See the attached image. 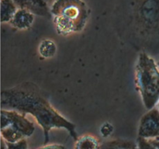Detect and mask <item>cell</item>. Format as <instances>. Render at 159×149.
Wrapping results in <instances>:
<instances>
[{
  "instance_id": "6da1fadb",
  "label": "cell",
  "mask_w": 159,
  "mask_h": 149,
  "mask_svg": "<svg viewBox=\"0 0 159 149\" xmlns=\"http://www.w3.org/2000/svg\"><path fill=\"white\" fill-rule=\"evenodd\" d=\"M1 108L32 115L43 129L45 144L49 141L50 130L53 128H64L75 141L79 138L75 125L62 116L50 104L40 87L32 82H23L2 90Z\"/></svg>"
},
{
  "instance_id": "7a4b0ae2",
  "label": "cell",
  "mask_w": 159,
  "mask_h": 149,
  "mask_svg": "<svg viewBox=\"0 0 159 149\" xmlns=\"http://www.w3.org/2000/svg\"><path fill=\"white\" fill-rule=\"evenodd\" d=\"M57 34L63 36L81 32L89 10L82 0H55L51 9Z\"/></svg>"
},
{
  "instance_id": "3957f363",
  "label": "cell",
  "mask_w": 159,
  "mask_h": 149,
  "mask_svg": "<svg viewBox=\"0 0 159 149\" xmlns=\"http://www.w3.org/2000/svg\"><path fill=\"white\" fill-rule=\"evenodd\" d=\"M157 66L146 53L139 54L135 70V83L144 106L148 110L159 102V71Z\"/></svg>"
},
{
  "instance_id": "277c9868",
  "label": "cell",
  "mask_w": 159,
  "mask_h": 149,
  "mask_svg": "<svg viewBox=\"0 0 159 149\" xmlns=\"http://www.w3.org/2000/svg\"><path fill=\"white\" fill-rule=\"evenodd\" d=\"M25 116L16 110L1 109V127H10L20 132L25 138L30 137L35 130V127L34 123Z\"/></svg>"
},
{
  "instance_id": "5b68a950",
  "label": "cell",
  "mask_w": 159,
  "mask_h": 149,
  "mask_svg": "<svg viewBox=\"0 0 159 149\" xmlns=\"http://www.w3.org/2000/svg\"><path fill=\"white\" fill-rule=\"evenodd\" d=\"M138 137L159 140V110L152 108L141 117Z\"/></svg>"
},
{
  "instance_id": "8992f818",
  "label": "cell",
  "mask_w": 159,
  "mask_h": 149,
  "mask_svg": "<svg viewBox=\"0 0 159 149\" xmlns=\"http://www.w3.org/2000/svg\"><path fill=\"white\" fill-rule=\"evenodd\" d=\"M17 7L26 9L34 15L50 17L51 10L48 6V0H13Z\"/></svg>"
},
{
  "instance_id": "52a82bcc",
  "label": "cell",
  "mask_w": 159,
  "mask_h": 149,
  "mask_svg": "<svg viewBox=\"0 0 159 149\" xmlns=\"http://www.w3.org/2000/svg\"><path fill=\"white\" fill-rule=\"evenodd\" d=\"M34 21V14L26 9H17L16 12L9 23L11 26L18 29H26L32 26Z\"/></svg>"
},
{
  "instance_id": "ba28073f",
  "label": "cell",
  "mask_w": 159,
  "mask_h": 149,
  "mask_svg": "<svg viewBox=\"0 0 159 149\" xmlns=\"http://www.w3.org/2000/svg\"><path fill=\"white\" fill-rule=\"evenodd\" d=\"M17 11L13 0H1V23H9Z\"/></svg>"
},
{
  "instance_id": "9c48e42d",
  "label": "cell",
  "mask_w": 159,
  "mask_h": 149,
  "mask_svg": "<svg viewBox=\"0 0 159 149\" xmlns=\"http://www.w3.org/2000/svg\"><path fill=\"white\" fill-rule=\"evenodd\" d=\"M75 147L77 149H96L99 148V143L95 137L84 135L78 138Z\"/></svg>"
},
{
  "instance_id": "30bf717a",
  "label": "cell",
  "mask_w": 159,
  "mask_h": 149,
  "mask_svg": "<svg viewBox=\"0 0 159 149\" xmlns=\"http://www.w3.org/2000/svg\"><path fill=\"white\" fill-rule=\"evenodd\" d=\"M39 54L44 58L54 57L57 52V47L54 41L51 40H43L40 42L38 47Z\"/></svg>"
},
{
  "instance_id": "8fae6325",
  "label": "cell",
  "mask_w": 159,
  "mask_h": 149,
  "mask_svg": "<svg viewBox=\"0 0 159 149\" xmlns=\"http://www.w3.org/2000/svg\"><path fill=\"white\" fill-rule=\"evenodd\" d=\"M137 145L134 142L124 140H114L107 141L99 146V148L107 149H124V148H137Z\"/></svg>"
},
{
  "instance_id": "7c38bea8",
  "label": "cell",
  "mask_w": 159,
  "mask_h": 149,
  "mask_svg": "<svg viewBox=\"0 0 159 149\" xmlns=\"http://www.w3.org/2000/svg\"><path fill=\"white\" fill-rule=\"evenodd\" d=\"M1 137H2L7 142L14 143L25 138L20 132L14 130L10 127H1Z\"/></svg>"
},
{
  "instance_id": "4fadbf2b",
  "label": "cell",
  "mask_w": 159,
  "mask_h": 149,
  "mask_svg": "<svg viewBox=\"0 0 159 149\" xmlns=\"http://www.w3.org/2000/svg\"><path fill=\"white\" fill-rule=\"evenodd\" d=\"M138 144L139 148L159 149V140L155 138H144L138 137Z\"/></svg>"
},
{
  "instance_id": "5bb4252c",
  "label": "cell",
  "mask_w": 159,
  "mask_h": 149,
  "mask_svg": "<svg viewBox=\"0 0 159 149\" xmlns=\"http://www.w3.org/2000/svg\"><path fill=\"white\" fill-rule=\"evenodd\" d=\"M7 147L8 149H26L28 147L27 142L25 138H23V139L14 143L7 142Z\"/></svg>"
},
{
  "instance_id": "9a60e30c",
  "label": "cell",
  "mask_w": 159,
  "mask_h": 149,
  "mask_svg": "<svg viewBox=\"0 0 159 149\" xmlns=\"http://www.w3.org/2000/svg\"><path fill=\"white\" fill-rule=\"evenodd\" d=\"M113 132V127L110 123H105L102 124L100 127V133L102 137L107 138V137L110 136Z\"/></svg>"
},
{
  "instance_id": "2e32d148",
  "label": "cell",
  "mask_w": 159,
  "mask_h": 149,
  "mask_svg": "<svg viewBox=\"0 0 159 149\" xmlns=\"http://www.w3.org/2000/svg\"><path fill=\"white\" fill-rule=\"evenodd\" d=\"M40 148H54V149H61L65 148V146H63L62 144H50L47 145H43L42 147H40Z\"/></svg>"
},
{
  "instance_id": "e0dca14e",
  "label": "cell",
  "mask_w": 159,
  "mask_h": 149,
  "mask_svg": "<svg viewBox=\"0 0 159 149\" xmlns=\"http://www.w3.org/2000/svg\"><path fill=\"white\" fill-rule=\"evenodd\" d=\"M157 65H158V66H159V61L158 62V63H157Z\"/></svg>"
},
{
  "instance_id": "ac0fdd59",
  "label": "cell",
  "mask_w": 159,
  "mask_h": 149,
  "mask_svg": "<svg viewBox=\"0 0 159 149\" xmlns=\"http://www.w3.org/2000/svg\"><path fill=\"white\" fill-rule=\"evenodd\" d=\"M158 110H159V102H158Z\"/></svg>"
}]
</instances>
